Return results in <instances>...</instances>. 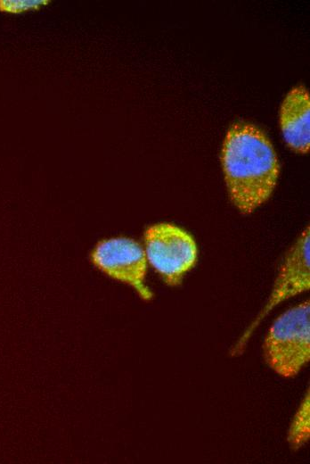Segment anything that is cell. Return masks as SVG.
<instances>
[{
	"label": "cell",
	"instance_id": "7a4b0ae2",
	"mask_svg": "<svg viewBox=\"0 0 310 464\" xmlns=\"http://www.w3.org/2000/svg\"><path fill=\"white\" fill-rule=\"evenodd\" d=\"M267 366L284 378L296 377L310 360V304L306 300L281 313L262 345Z\"/></svg>",
	"mask_w": 310,
	"mask_h": 464
},
{
	"label": "cell",
	"instance_id": "8992f818",
	"mask_svg": "<svg viewBox=\"0 0 310 464\" xmlns=\"http://www.w3.org/2000/svg\"><path fill=\"white\" fill-rule=\"evenodd\" d=\"M310 99L303 85L294 87L285 96L280 111V124L289 147L298 153L310 148Z\"/></svg>",
	"mask_w": 310,
	"mask_h": 464
},
{
	"label": "cell",
	"instance_id": "52a82bcc",
	"mask_svg": "<svg viewBox=\"0 0 310 464\" xmlns=\"http://www.w3.org/2000/svg\"><path fill=\"white\" fill-rule=\"evenodd\" d=\"M310 438V394L306 388L290 423L286 440L293 451L305 446Z\"/></svg>",
	"mask_w": 310,
	"mask_h": 464
},
{
	"label": "cell",
	"instance_id": "6da1fadb",
	"mask_svg": "<svg viewBox=\"0 0 310 464\" xmlns=\"http://www.w3.org/2000/svg\"><path fill=\"white\" fill-rule=\"evenodd\" d=\"M221 162L230 198L241 212L251 213L269 199L280 166L261 128L246 121L233 123L223 144Z\"/></svg>",
	"mask_w": 310,
	"mask_h": 464
},
{
	"label": "cell",
	"instance_id": "ba28073f",
	"mask_svg": "<svg viewBox=\"0 0 310 464\" xmlns=\"http://www.w3.org/2000/svg\"><path fill=\"white\" fill-rule=\"evenodd\" d=\"M51 0H0V12L18 14L37 11L51 4Z\"/></svg>",
	"mask_w": 310,
	"mask_h": 464
},
{
	"label": "cell",
	"instance_id": "5b68a950",
	"mask_svg": "<svg viewBox=\"0 0 310 464\" xmlns=\"http://www.w3.org/2000/svg\"><path fill=\"white\" fill-rule=\"evenodd\" d=\"M90 259L99 270L130 286L142 299H152L153 294L145 282L148 261L138 242L124 236L103 239L95 244Z\"/></svg>",
	"mask_w": 310,
	"mask_h": 464
},
{
	"label": "cell",
	"instance_id": "277c9868",
	"mask_svg": "<svg viewBox=\"0 0 310 464\" xmlns=\"http://www.w3.org/2000/svg\"><path fill=\"white\" fill-rule=\"evenodd\" d=\"M309 227L307 226L286 253L267 302L232 346L231 355L238 356L243 352L256 327L273 308L283 301L309 290Z\"/></svg>",
	"mask_w": 310,
	"mask_h": 464
},
{
	"label": "cell",
	"instance_id": "3957f363",
	"mask_svg": "<svg viewBox=\"0 0 310 464\" xmlns=\"http://www.w3.org/2000/svg\"><path fill=\"white\" fill-rule=\"evenodd\" d=\"M144 252L148 263L171 286L182 282L198 257L193 237L170 223L154 224L145 230Z\"/></svg>",
	"mask_w": 310,
	"mask_h": 464
}]
</instances>
